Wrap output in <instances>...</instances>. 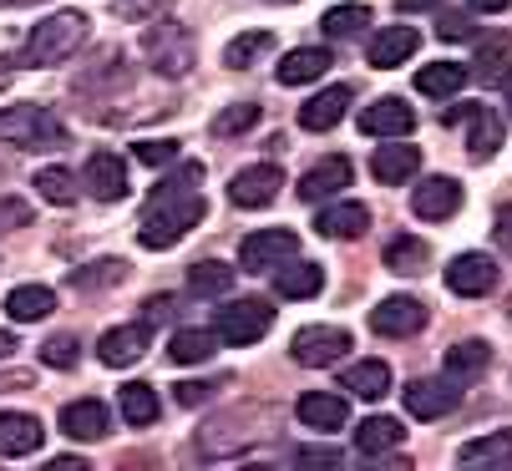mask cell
Wrapping results in <instances>:
<instances>
[{"label":"cell","instance_id":"obj_20","mask_svg":"<svg viewBox=\"0 0 512 471\" xmlns=\"http://www.w3.org/2000/svg\"><path fill=\"white\" fill-rule=\"evenodd\" d=\"M300 421L310 431H340L350 421V406H345V396H335V390H305L300 396Z\"/></svg>","mask_w":512,"mask_h":471},{"label":"cell","instance_id":"obj_54","mask_svg":"<svg viewBox=\"0 0 512 471\" xmlns=\"http://www.w3.org/2000/svg\"><path fill=\"white\" fill-rule=\"evenodd\" d=\"M11 350H16V335H6V330H0V360H6Z\"/></svg>","mask_w":512,"mask_h":471},{"label":"cell","instance_id":"obj_46","mask_svg":"<svg viewBox=\"0 0 512 471\" xmlns=\"http://www.w3.org/2000/svg\"><path fill=\"white\" fill-rule=\"evenodd\" d=\"M436 36H442V41H467V36H472V16L447 11L442 21H436Z\"/></svg>","mask_w":512,"mask_h":471},{"label":"cell","instance_id":"obj_6","mask_svg":"<svg viewBox=\"0 0 512 471\" xmlns=\"http://www.w3.org/2000/svg\"><path fill=\"white\" fill-rule=\"evenodd\" d=\"M300 254V233L295 228H259L249 233V239L239 244V264L249 274H264V269H279L284 259Z\"/></svg>","mask_w":512,"mask_h":471},{"label":"cell","instance_id":"obj_52","mask_svg":"<svg viewBox=\"0 0 512 471\" xmlns=\"http://www.w3.org/2000/svg\"><path fill=\"white\" fill-rule=\"evenodd\" d=\"M467 6H472V11H482V16H497V11H507V6H512V0H467Z\"/></svg>","mask_w":512,"mask_h":471},{"label":"cell","instance_id":"obj_10","mask_svg":"<svg viewBox=\"0 0 512 471\" xmlns=\"http://www.w3.org/2000/svg\"><path fill=\"white\" fill-rule=\"evenodd\" d=\"M457 401H462L457 380H431V375H421V380L406 385V411H411L416 421H442L447 411H457Z\"/></svg>","mask_w":512,"mask_h":471},{"label":"cell","instance_id":"obj_16","mask_svg":"<svg viewBox=\"0 0 512 471\" xmlns=\"http://www.w3.org/2000/svg\"><path fill=\"white\" fill-rule=\"evenodd\" d=\"M46 426L31 411H0V456H31L41 451Z\"/></svg>","mask_w":512,"mask_h":471},{"label":"cell","instance_id":"obj_2","mask_svg":"<svg viewBox=\"0 0 512 471\" xmlns=\"http://www.w3.org/2000/svg\"><path fill=\"white\" fill-rule=\"evenodd\" d=\"M87 31H92V21H87L82 11H56V16H46V21L26 36L21 66H61V61H71V56L87 46Z\"/></svg>","mask_w":512,"mask_h":471},{"label":"cell","instance_id":"obj_32","mask_svg":"<svg viewBox=\"0 0 512 471\" xmlns=\"http://www.w3.org/2000/svg\"><path fill=\"white\" fill-rule=\"evenodd\" d=\"M213 345H218L213 330H173L168 360H173V365H203V360L213 355Z\"/></svg>","mask_w":512,"mask_h":471},{"label":"cell","instance_id":"obj_30","mask_svg":"<svg viewBox=\"0 0 512 471\" xmlns=\"http://www.w3.org/2000/svg\"><path fill=\"white\" fill-rule=\"evenodd\" d=\"M462 87H467V66H457V61H431V66L416 71L421 97H457Z\"/></svg>","mask_w":512,"mask_h":471},{"label":"cell","instance_id":"obj_5","mask_svg":"<svg viewBox=\"0 0 512 471\" xmlns=\"http://www.w3.org/2000/svg\"><path fill=\"white\" fill-rule=\"evenodd\" d=\"M269 325H274L269 299H234L213 314V335L229 340V345H254V340L269 335Z\"/></svg>","mask_w":512,"mask_h":471},{"label":"cell","instance_id":"obj_41","mask_svg":"<svg viewBox=\"0 0 512 471\" xmlns=\"http://www.w3.org/2000/svg\"><path fill=\"white\" fill-rule=\"evenodd\" d=\"M168 11H173V0H112V16L132 26H148L153 16H168Z\"/></svg>","mask_w":512,"mask_h":471},{"label":"cell","instance_id":"obj_18","mask_svg":"<svg viewBox=\"0 0 512 471\" xmlns=\"http://www.w3.org/2000/svg\"><path fill=\"white\" fill-rule=\"evenodd\" d=\"M61 431L71 436V441H102L107 431H112V411L102 406V401H71V406H61Z\"/></svg>","mask_w":512,"mask_h":471},{"label":"cell","instance_id":"obj_42","mask_svg":"<svg viewBox=\"0 0 512 471\" xmlns=\"http://www.w3.org/2000/svg\"><path fill=\"white\" fill-rule=\"evenodd\" d=\"M259 122V102H234L229 112L213 117V137H234V132H249Z\"/></svg>","mask_w":512,"mask_h":471},{"label":"cell","instance_id":"obj_3","mask_svg":"<svg viewBox=\"0 0 512 471\" xmlns=\"http://www.w3.org/2000/svg\"><path fill=\"white\" fill-rule=\"evenodd\" d=\"M142 56H148V66L158 76H173V82H178V76H188L193 61H198V41L173 16H153L148 31H142Z\"/></svg>","mask_w":512,"mask_h":471},{"label":"cell","instance_id":"obj_23","mask_svg":"<svg viewBox=\"0 0 512 471\" xmlns=\"http://www.w3.org/2000/svg\"><path fill=\"white\" fill-rule=\"evenodd\" d=\"M340 188H350V163H345V157H325V163H315V168L300 178V198H305V203H325V198H335Z\"/></svg>","mask_w":512,"mask_h":471},{"label":"cell","instance_id":"obj_56","mask_svg":"<svg viewBox=\"0 0 512 471\" xmlns=\"http://www.w3.org/2000/svg\"><path fill=\"white\" fill-rule=\"evenodd\" d=\"M0 6H36V0H0Z\"/></svg>","mask_w":512,"mask_h":471},{"label":"cell","instance_id":"obj_36","mask_svg":"<svg viewBox=\"0 0 512 471\" xmlns=\"http://www.w3.org/2000/svg\"><path fill=\"white\" fill-rule=\"evenodd\" d=\"M462 466H482V461H512V431H497V436H477L457 451Z\"/></svg>","mask_w":512,"mask_h":471},{"label":"cell","instance_id":"obj_44","mask_svg":"<svg viewBox=\"0 0 512 471\" xmlns=\"http://www.w3.org/2000/svg\"><path fill=\"white\" fill-rule=\"evenodd\" d=\"M507 36H497V41H482V51H477V71H467V76H477V82H497L502 76V56H507Z\"/></svg>","mask_w":512,"mask_h":471},{"label":"cell","instance_id":"obj_17","mask_svg":"<svg viewBox=\"0 0 512 471\" xmlns=\"http://www.w3.org/2000/svg\"><path fill=\"white\" fill-rule=\"evenodd\" d=\"M325 289V269L320 264H310V259H284L279 269H274V294L279 299H315Z\"/></svg>","mask_w":512,"mask_h":471},{"label":"cell","instance_id":"obj_48","mask_svg":"<svg viewBox=\"0 0 512 471\" xmlns=\"http://www.w3.org/2000/svg\"><path fill=\"white\" fill-rule=\"evenodd\" d=\"M142 309H148V314H142V325L153 330V325H168V320H173V309H178V304H173L168 294H153V299L142 304Z\"/></svg>","mask_w":512,"mask_h":471},{"label":"cell","instance_id":"obj_57","mask_svg":"<svg viewBox=\"0 0 512 471\" xmlns=\"http://www.w3.org/2000/svg\"><path fill=\"white\" fill-rule=\"evenodd\" d=\"M507 107H512V76H507Z\"/></svg>","mask_w":512,"mask_h":471},{"label":"cell","instance_id":"obj_29","mask_svg":"<svg viewBox=\"0 0 512 471\" xmlns=\"http://www.w3.org/2000/svg\"><path fill=\"white\" fill-rule=\"evenodd\" d=\"M51 309H56V294L46 284H21V289L6 294V314L16 325H36V320H46Z\"/></svg>","mask_w":512,"mask_h":471},{"label":"cell","instance_id":"obj_14","mask_svg":"<svg viewBox=\"0 0 512 471\" xmlns=\"http://www.w3.org/2000/svg\"><path fill=\"white\" fill-rule=\"evenodd\" d=\"M497 284V264L487 254H457L452 269H447V289L462 294V299H477V294H492Z\"/></svg>","mask_w":512,"mask_h":471},{"label":"cell","instance_id":"obj_31","mask_svg":"<svg viewBox=\"0 0 512 471\" xmlns=\"http://www.w3.org/2000/svg\"><path fill=\"white\" fill-rule=\"evenodd\" d=\"M117 406H122V421H127V426H153V421H158V390L142 385V380H132V385H122Z\"/></svg>","mask_w":512,"mask_h":471},{"label":"cell","instance_id":"obj_12","mask_svg":"<svg viewBox=\"0 0 512 471\" xmlns=\"http://www.w3.org/2000/svg\"><path fill=\"white\" fill-rule=\"evenodd\" d=\"M279 188H284V173L274 163H254V168L234 173L229 198H234V208H269L279 198Z\"/></svg>","mask_w":512,"mask_h":471},{"label":"cell","instance_id":"obj_38","mask_svg":"<svg viewBox=\"0 0 512 471\" xmlns=\"http://www.w3.org/2000/svg\"><path fill=\"white\" fill-rule=\"evenodd\" d=\"M36 193H41L51 208H71V203H77V178H71L66 168H41V173H36Z\"/></svg>","mask_w":512,"mask_h":471},{"label":"cell","instance_id":"obj_15","mask_svg":"<svg viewBox=\"0 0 512 471\" xmlns=\"http://www.w3.org/2000/svg\"><path fill=\"white\" fill-rule=\"evenodd\" d=\"M416 127V112L401 102V97H381L360 112V132L365 137H406Z\"/></svg>","mask_w":512,"mask_h":471},{"label":"cell","instance_id":"obj_1","mask_svg":"<svg viewBox=\"0 0 512 471\" xmlns=\"http://www.w3.org/2000/svg\"><path fill=\"white\" fill-rule=\"evenodd\" d=\"M203 168L198 163H183L168 183H158V193L148 198V208H142V223H137V239L142 249H173L188 228H198L203 218Z\"/></svg>","mask_w":512,"mask_h":471},{"label":"cell","instance_id":"obj_55","mask_svg":"<svg viewBox=\"0 0 512 471\" xmlns=\"http://www.w3.org/2000/svg\"><path fill=\"white\" fill-rule=\"evenodd\" d=\"M6 82H11V66H6V61H0V87H6Z\"/></svg>","mask_w":512,"mask_h":471},{"label":"cell","instance_id":"obj_8","mask_svg":"<svg viewBox=\"0 0 512 471\" xmlns=\"http://www.w3.org/2000/svg\"><path fill=\"white\" fill-rule=\"evenodd\" d=\"M345 350H350V335L340 325H305V330H295V340H289V355H295L300 365H310V370L335 365Z\"/></svg>","mask_w":512,"mask_h":471},{"label":"cell","instance_id":"obj_13","mask_svg":"<svg viewBox=\"0 0 512 471\" xmlns=\"http://www.w3.org/2000/svg\"><path fill=\"white\" fill-rule=\"evenodd\" d=\"M457 208H462V183H452V178H421L416 193H411V213L426 218V223H442Z\"/></svg>","mask_w":512,"mask_h":471},{"label":"cell","instance_id":"obj_45","mask_svg":"<svg viewBox=\"0 0 512 471\" xmlns=\"http://www.w3.org/2000/svg\"><path fill=\"white\" fill-rule=\"evenodd\" d=\"M137 163H148V168H163V163H178V142L173 137H148V142H137L132 147Z\"/></svg>","mask_w":512,"mask_h":471},{"label":"cell","instance_id":"obj_24","mask_svg":"<svg viewBox=\"0 0 512 471\" xmlns=\"http://www.w3.org/2000/svg\"><path fill=\"white\" fill-rule=\"evenodd\" d=\"M340 385L350 390V396H360V401H381V396H391V365L386 360H355L340 375Z\"/></svg>","mask_w":512,"mask_h":471},{"label":"cell","instance_id":"obj_39","mask_svg":"<svg viewBox=\"0 0 512 471\" xmlns=\"http://www.w3.org/2000/svg\"><path fill=\"white\" fill-rule=\"evenodd\" d=\"M127 279V264L122 259H97L87 269H71V289H112Z\"/></svg>","mask_w":512,"mask_h":471},{"label":"cell","instance_id":"obj_28","mask_svg":"<svg viewBox=\"0 0 512 471\" xmlns=\"http://www.w3.org/2000/svg\"><path fill=\"white\" fill-rule=\"evenodd\" d=\"M315 228L325 233V239H360V233L371 228V208L365 203H330L315 218Z\"/></svg>","mask_w":512,"mask_h":471},{"label":"cell","instance_id":"obj_34","mask_svg":"<svg viewBox=\"0 0 512 471\" xmlns=\"http://www.w3.org/2000/svg\"><path fill=\"white\" fill-rule=\"evenodd\" d=\"M274 51V36L269 31H244V36H234L229 46H224V66L229 71H244V66H254L259 56H269Z\"/></svg>","mask_w":512,"mask_h":471},{"label":"cell","instance_id":"obj_49","mask_svg":"<svg viewBox=\"0 0 512 471\" xmlns=\"http://www.w3.org/2000/svg\"><path fill=\"white\" fill-rule=\"evenodd\" d=\"M173 390H178V406H203V401L213 396L208 380H183V385H173Z\"/></svg>","mask_w":512,"mask_h":471},{"label":"cell","instance_id":"obj_19","mask_svg":"<svg viewBox=\"0 0 512 471\" xmlns=\"http://www.w3.org/2000/svg\"><path fill=\"white\" fill-rule=\"evenodd\" d=\"M142 350H148V325H117V330H107V335L97 340V355H102V365H112V370L137 365Z\"/></svg>","mask_w":512,"mask_h":471},{"label":"cell","instance_id":"obj_51","mask_svg":"<svg viewBox=\"0 0 512 471\" xmlns=\"http://www.w3.org/2000/svg\"><path fill=\"white\" fill-rule=\"evenodd\" d=\"M492 233H497V244L512 254V203H502V208H497V218H492Z\"/></svg>","mask_w":512,"mask_h":471},{"label":"cell","instance_id":"obj_37","mask_svg":"<svg viewBox=\"0 0 512 471\" xmlns=\"http://www.w3.org/2000/svg\"><path fill=\"white\" fill-rule=\"evenodd\" d=\"M365 26H371V11H365V6H335V11H325V21H320V31H325L330 41H350V36H360Z\"/></svg>","mask_w":512,"mask_h":471},{"label":"cell","instance_id":"obj_21","mask_svg":"<svg viewBox=\"0 0 512 471\" xmlns=\"http://www.w3.org/2000/svg\"><path fill=\"white\" fill-rule=\"evenodd\" d=\"M416 46H421V31H416V26H381L365 56H371V66L391 71V66H401L406 56H416Z\"/></svg>","mask_w":512,"mask_h":471},{"label":"cell","instance_id":"obj_9","mask_svg":"<svg viewBox=\"0 0 512 471\" xmlns=\"http://www.w3.org/2000/svg\"><path fill=\"white\" fill-rule=\"evenodd\" d=\"M421 325H426V304L411 299V294H391V299H381V304L371 309V330L386 335V340H406V335H416Z\"/></svg>","mask_w":512,"mask_h":471},{"label":"cell","instance_id":"obj_7","mask_svg":"<svg viewBox=\"0 0 512 471\" xmlns=\"http://www.w3.org/2000/svg\"><path fill=\"white\" fill-rule=\"evenodd\" d=\"M467 127V152L477 157V163H482V157H492L497 147H502V117L492 112V107H482V102H462V107H452L447 112V127Z\"/></svg>","mask_w":512,"mask_h":471},{"label":"cell","instance_id":"obj_43","mask_svg":"<svg viewBox=\"0 0 512 471\" xmlns=\"http://www.w3.org/2000/svg\"><path fill=\"white\" fill-rule=\"evenodd\" d=\"M41 360L51 365V370H71L82 360V340L77 335H51L46 345H41Z\"/></svg>","mask_w":512,"mask_h":471},{"label":"cell","instance_id":"obj_40","mask_svg":"<svg viewBox=\"0 0 512 471\" xmlns=\"http://www.w3.org/2000/svg\"><path fill=\"white\" fill-rule=\"evenodd\" d=\"M426 264V244L421 239H391L386 244V269L391 274H421Z\"/></svg>","mask_w":512,"mask_h":471},{"label":"cell","instance_id":"obj_22","mask_svg":"<svg viewBox=\"0 0 512 471\" xmlns=\"http://www.w3.org/2000/svg\"><path fill=\"white\" fill-rule=\"evenodd\" d=\"M350 97H355V92H350L345 82H340V87H325V92H315V97L300 107V127H305V132H330V127L345 117Z\"/></svg>","mask_w":512,"mask_h":471},{"label":"cell","instance_id":"obj_35","mask_svg":"<svg viewBox=\"0 0 512 471\" xmlns=\"http://www.w3.org/2000/svg\"><path fill=\"white\" fill-rule=\"evenodd\" d=\"M487 360H492V345L487 340H462V345L447 350V375L452 380H467V375L487 370Z\"/></svg>","mask_w":512,"mask_h":471},{"label":"cell","instance_id":"obj_27","mask_svg":"<svg viewBox=\"0 0 512 471\" xmlns=\"http://www.w3.org/2000/svg\"><path fill=\"white\" fill-rule=\"evenodd\" d=\"M401 441H406V431H401L396 416H371V421L355 426V451L360 456H391Z\"/></svg>","mask_w":512,"mask_h":471},{"label":"cell","instance_id":"obj_33","mask_svg":"<svg viewBox=\"0 0 512 471\" xmlns=\"http://www.w3.org/2000/svg\"><path fill=\"white\" fill-rule=\"evenodd\" d=\"M229 284H234V269H229V264H218V259H198V264L188 269V289H193L198 299L229 294Z\"/></svg>","mask_w":512,"mask_h":471},{"label":"cell","instance_id":"obj_47","mask_svg":"<svg viewBox=\"0 0 512 471\" xmlns=\"http://www.w3.org/2000/svg\"><path fill=\"white\" fill-rule=\"evenodd\" d=\"M26 223H31L26 198H0V228H26Z\"/></svg>","mask_w":512,"mask_h":471},{"label":"cell","instance_id":"obj_50","mask_svg":"<svg viewBox=\"0 0 512 471\" xmlns=\"http://www.w3.org/2000/svg\"><path fill=\"white\" fill-rule=\"evenodd\" d=\"M295 461H315V466H340L335 446H295Z\"/></svg>","mask_w":512,"mask_h":471},{"label":"cell","instance_id":"obj_26","mask_svg":"<svg viewBox=\"0 0 512 471\" xmlns=\"http://www.w3.org/2000/svg\"><path fill=\"white\" fill-rule=\"evenodd\" d=\"M416 168H421V147H406V142L376 147V157H371V173H376V183H386V188L416 178Z\"/></svg>","mask_w":512,"mask_h":471},{"label":"cell","instance_id":"obj_4","mask_svg":"<svg viewBox=\"0 0 512 471\" xmlns=\"http://www.w3.org/2000/svg\"><path fill=\"white\" fill-rule=\"evenodd\" d=\"M0 142L26 147V152H46V147H66V127H61V117L51 107L21 102V107L0 112Z\"/></svg>","mask_w":512,"mask_h":471},{"label":"cell","instance_id":"obj_11","mask_svg":"<svg viewBox=\"0 0 512 471\" xmlns=\"http://www.w3.org/2000/svg\"><path fill=\"white\" fill-rule=\"evenodd\" d=\"M82 188L97 203H122L127 198V163H122L117 152H92L87 168H82Z\"/></svg>","mask_w":512,"mask_h":471},{"label":"cell","instance_id":"obj_53","mask_svg":"<svg viewBox=\"0 0 512 471\" xmlns=\"http://www.w3.org/2000/svg\"><path fill=\"white\" fill-rule=\"evenodd\" d=\"M401 11H426V6H436V0H396Z\"/></svg>","mask_w":512,"mask_h":471},{"label":"cell","instance_id":"obj_25","mask_svg":"<svg viewBox=\"0 0 512 471\" xmlns=\"http://www.w3.org/2000/svg\"><path fill=\"white\" fill-rule=\"evenodd\" d=\"M325 66H330V51L325 46H305V51H289L274 76H279V87H310V82L325 76Z\"/></svg>","mask_w":512,"mask_h":471}]
</instances>
